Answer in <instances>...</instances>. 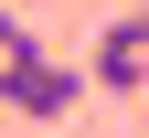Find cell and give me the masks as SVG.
I'll return each mask as SVG.
<instances>
[{
  "label": "cell",
  "instance_id": "obj_2",
  "mask_svg": "<svg viewBox=\"0 0 149 138\" xmlns=\"http://www.w3.org/2000/svg\"><path fill=\"white\" fill-rule=\"evenodd\" d=\"M85 74L96 85H149V11H117L96 32V53H85Z\"/></svg>",
  "mask_w": 149,
  "mask_h": 138
},
{
  "label": "cell",
  "instance_id": "obj_3",
  "mask_svg": "<svg viewBox=\"0 0 149 138\" xmlns=\"http://www.w3.org/2000/svg\"><path fill=\"white\" fill-rule=\"evenodd\" d=\"M0 74H11V53H0Z\"/></svg>",
  "mask_w": 149,
  "mask_h": 138
},
{
  "label": "cell",
  "instance_id": "obj_1",
  "mask_svg": "<svg viewBox=\"0 0 149 138\" xmlns=\"http://www.w3.org/2000/svg\"><path fill=\"white\" fill-rule=\"evenodd\" d=\"M74 96H85V64H64V53H22L0 74V106L11 117H74Z\"/></svg>",
  "mask_w": 149,
  "mask_h": 138
}]
</instances>
